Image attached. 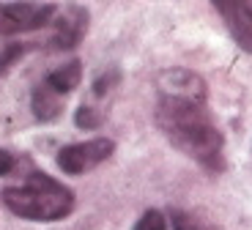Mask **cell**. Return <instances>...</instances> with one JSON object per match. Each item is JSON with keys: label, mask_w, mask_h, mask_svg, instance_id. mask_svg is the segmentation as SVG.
I'll use <instances>...</instances> for the list:
<instances>
[{"label": "cell", "mask_w": 252, "mask_h": 230, "mask_svg": "<svg viewBox=\"0 0 252 230\" xmlns=\"http://www.w3.org/2000/svg\"><path fill=\"white\" fill-rule=\"evenodd\" d=\"M154 121L167 143L203 170H225V137L208 110V94H159Z\"/></svg>", "instance_id": "1"}, {"label": "cell", "mask_w": 252, "mask_h": 230, "mask_svg": "<svg viewBox=\"0 0 252 230\" xmlns=\"http://www.w3.org/2000/svg\"><path fill=\"white\" fill-rule=\"evenodd\" d=\"M0 203L28 222H58L74 211V192L44 170H28L22 181L0 189Z\"/></svg>", "instance_id": "2"}, {"label": "cell", "mask_w": 252, "mask_h": 230, "mask_svg": "<svg viewBox=\"0 0 252 230\" xmlns=\"http://www.w3.org/2000/svg\"><path fill=\"white\" fill-rule=\"evenodd\" d=\"M58 6L52 3H0V36H19L52 25Z\"/></svg>", "instance_id": "3"}, {"label": "cell", "mask_w": 252, "mask_h": 230, "mask_svg": "<svg viewBox=\"0 0 252 230\" xmlns=\"http://www.w3.org/2000/svg\"><path fill=\"white\" fill-rule=\"evenodd\" d=\"M113 154H115V143L110 137H94V140H85V143L63 145L58 151L55 162L66 175H82L99 167L101 162H107Z\"/></svg>", "instance_id": "4"}, {"label": "cell", "mask_w": 252, "mask_h": 230, "mask_svg": "<svg viewBox=\"0 0 252 230\" xmlns=\"http://www.w3.org/2000/svg\"><path fill=\"white\" fill-rule=\"evenodd\" d=\"M85 33H88V8L69 6V8H63V11L58 8L55 19H52V36L47 38V44L55 52L74 50Z\"/></svg>", "instance_id": "5"}, {"label": "cell", "mask_w": 252, "mask_h": 230, "mask_svg": "<svg viewBox=\"0 0 252 230\" xmlns=\"http://www.w3.org/2000/svg\"><path fill=\"white\" fill-rule=\"evenodd\" d=\"M217 14L225 19L227 31L233 36V41L239 44L244 52H252V22L250 17L244 14L241 3H214Z\"/></svg>", "instance_id": "6"}, {"label": "cell", "mask_w": 252, "mask_h": 230, "mask_svg": "<svg viewBox=\"0 0 252 230\" xmlns=\"http://www.w3.org/2000/svg\"><path fill=\"white\" fill-rule=\"evenodd\" d=\"M80 82H82V63L69 61V63H63V66H58L55 71H50V74L41 80V85H44L47 91H52L58 99L66 101L77 88H80Z\"/></svg>", "instance_id": "7"}, {"label": "cell", "mask_w": 252, "mask_h": 230, "mask_svg": "<svg viewBox=\"0 0 252 230\" xmlns=\"http://www.w3.org/2000/svg\"><path fill=\"white\" fill-rule=\"evenodd\" d=\"M104 118H107V107L101 104H94V101H82L80 110L74 112V124L80 126V129L91 131V129H99L101 124H104Z\"/></svg>", "instance_id": "8"}, {"label": "cell", "mask_w": 252, "mask_h": 230, "mask_svg": "<svg viewBox=\"0 0 252 230\" xmlns=\"http://www.w3.org/2000/svg\"><path fill=\"white\" fill-rule=\"evenodd\" d=\"M170 225L173 230H217L211 222H206V219H200L197 214H189V211H173Z\"/></svg>", "instance_id": "9"}, {"label": "cell", "mask_w": 252, "mask_h": 230, "mask_svg": "<svg viewBox=\"0 0 252 230\" xmlns=\"http://www.w3.org/2000/svg\"><path fill=\"white\" fill-rule=\"evenodd\" d=\"M28 52V44H6L0 47V74L11 71V66Z\"/></svg>", "instance_id": "10"}, {"label": "cell", "mask_w": 252, "mask_h": 230, "mask_svg": "<svg viewBox=\"0 0 252 230\" xmlns=\"http://www.w3.org/2000/svg\"><path fill=\"white\" fill-rule=\"evenodd\" d=\"M134 230H167V217H164L162 211H157V208H148V211L137 219Z\"/></svg>", "instance_id": "11"}, {"label": "cell", "mask_w": 252, "mask_h": 230, "mask_svg": "<svg viewBox=\"0 0 252 230\" xmlns=\"http://www.w3.org/2000/svg\"><path fill=\"white\" fill-rule=\"evenodd\" d=\"M19 164V159L14 154H8L6 148H0V178L3 175H8V173H14V167Z\"/></svg>", "instance_id": "12"}, {"label": "cell", "mask_w": 252, "mask_h": 230, "mask_svg": "<svg viewBox=\"0 0 252 230\" xmlns=\"http://www.w3.org/2000/svg\"><path fill=\"white\" fill-rule=\"evenodd\" d=\"M241 8H244V14L250 17V22H252V3H241Z\"/></svg>", "instance_id": "13"}]
</instances>
